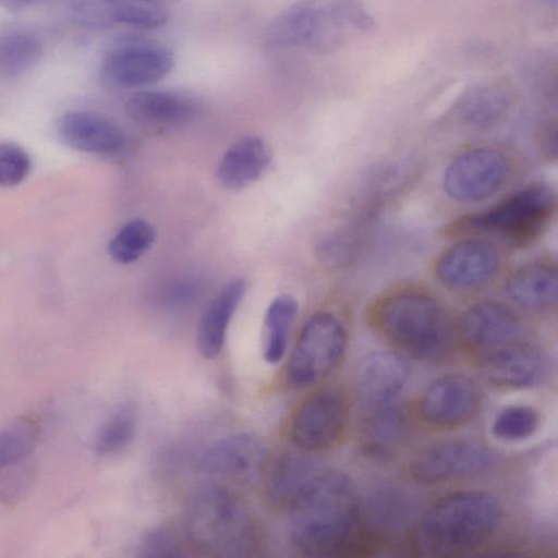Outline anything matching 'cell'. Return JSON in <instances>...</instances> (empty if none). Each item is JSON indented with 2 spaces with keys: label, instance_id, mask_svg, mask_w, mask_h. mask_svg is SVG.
Here are the masks:
<instances>
[{
  "label": "cell",
  "instance_id": "1",
  "mask_svg": "<svg viewBox=\"0 0 558 558\" xmlns=\"http://www.w3.org/2000/svg\"><path fill=\"white\" fill-rule=\"evenodd\" d=\"M293 546L311 557L350 555L359 533L360 498L343 473H315L287 507Z\"/></svg>",
  "mask_w": 558,
  "mask_h": 558
},
{
  "label": "cell",
  "instance_id": "13",
  "mask_svg": "<svg viewBox=\"0 0 558 558\" xmlns=\"http://www.w3.org/2000/svg\"><path fill=\"white\" fill-rule=\"evenodd\" d=\"M482 392L471 377L446 375L432 383L418 402V414L428 425L451 428L463 425L478 411Z\"/></svg>",
  "mask_w": 558,
  "mask_h": 558
},
{
  "label": "cell",
  "instance_id": "29",
  "mask_svg": "<svg viewBox=\"0 0 558 558\" xmlns=\"http://www.w3.org/2000/svg\"><path fill=\"white\" fill-rule=\"evenodd\" d=\"M111 23L153 29L169 19L167 7L158 0H102Z\"/></svg>",
  "mask_w": 558,
  "mask_h": 558
},
{
  "label": "cell",
  "instance_id": "18",
  "mask_svg": "<svg viewBox=\"0 0 558 558\" xmlns=\"http://www.w3.org/2000/svg\"><path fill=\"white\" fill-rule=\"evenodd\" d=\"M124 109L126 116L136 123L169 128L194 120L201 106L195 98L182 93L143 89L128 98Z\"/></svg>",
  "mask_w": 558,
  "mask_h": 558
},
{
  "label": "cell",
  "instance_id": "20",
  "mask_svg": "<svg viewBox=\"0 0 558 558\" xmlns=\"http://www.w3.org/2000/svg\"><path fill=\"white\" fill-rule=\"evenodd\" d=\"M504 289L506 295L522 308L549 310L557 302L556 265L544 259L526 263L509 274Z\"/></svg>",
  "mask_w": 558,
  "mask_h": 558
},
{
  "label": "cell",
  "instance_id": "14",
  "mask_svg": "<svg viewBox=\"0 0 558 558\" xmlns=\"http://www.w3.org/2000/svg\"><path fill=\"white\" fill-rule=\"evenodd\" d=\"M264 441L251 433L222 437L199 457L198 469L207 475L233 481H248L258 475L266 462Z\"/></svg>",
  "mask_w": 558,
  "mask_h": 558
},
{
  "label": "cell",
  "instance_id": "23",
  "mask_svg": "<svg viewBox=\"0 0 558 558\" xmlns=\"http://www.w3.org/2000/svg\"><path fill=\"white\" fill-rule=\"evenodd\" d=\"M245 290V281L234 279L207 306L196 335L197 348L204 357L215 359L220 354L231 319L244 298Z\"/></svg>",
  "mask_w": 558,
  "mask_h": 558
},
{
  "label": "cell",
  "instance_id": "28",
  "mask_svg": "<svg viewBox=\"0 0 558 558\" xmlns=\"http://www.w3.org/2000/svg\"><path fill=\"white\" fill-rule=\"evenodd\" d=\"M137 426V411L133 403L120 404L104 422L95 441L101 457L122 453L133 441Z\"/></svg>",
  "mask_w": 558,
  "mask_h": 558
},
{
  "label": "cell",
  "instance_id": "32",
  "mask_svg": "<svg viewBox=\"0 0 558 558\" xmlns=\"http://www.w3.org/2000/svg\"><path fill=\"white\" fill-rule=\"evenodd\" d=\"M39 438V424L31 417L19 418L0 429V466L28 460Z\"/></svg>",
  "mask_w": 558,
  "mask_h": 558
},
{
  "label": "cell",
  "instance_id": "25",
  "mask_svg": "<svg viewBox=\"0 0 558 558\" xmlns=\"http://www.w3.org/2000/svg\"><path fill=\"white\" fill-rule=\"evenodd\" d=\"M411 501L396 487L380 486L360 500V523L372 536L391 533L407 523L411 513Z\"/></svg>",
  "mask_w": 558,
  "mask_h": 558
},
{
  "label": "cell",
  "instance_id": "5",
  "mask_svg": "<svg viewBox=\"0 0 558 558\" xmlns=\"http://www.w3.org/2000/svg\"><path fill=\"white\" fill-rule=\"evenodd\" d=\"M184 529L190 543L209 556L248 557L259 545L246 507L232 492L216 484L198 487L190 496Z\"/></svg>",
  "mask_w": 558,
  "mask_h": 558
},
{
  "label": "cell",
  "instance_id": "11",
  "mask_svg": "<svg viewBox=\"0 0 558 558\" xmlns=\"http://www.w3.org/2000/svg\"><path fill=\"white\" fill-rule=\"evenodd\" d=\"M497 460L492 450L476 441L448 440L417 452L410 473L420 483L438 484L481 475L492 470Z\"/></svg>",
  "mask_w": 558,
  "mask_h": 558
},
{
  "label": "cell",
  "instance_id": "12",
  "mask_svg": "<svg viewBox=\"0 0 558 558\" xmlns=\"http://www.w3.org/2000/svg\"><path fill=\"white\" fill-rule=\"evenodd\" d=\"M498 247L486 239L468 238L444 251L435 263V276L446 288L470 290L489 282L498 272Z\"/></svg>",
  "mask_w": 558,
  "mask_h": 558
},
{
  "label": "cell",
  "instance_id": "3",
  "mask_svg": "<svg viewBox=\"0 0 558 558\" xmlns=\"http://www.w3.org/2000/svg\"><path fill=\"white\" fill-rule=\"evenodd\" d=\"M499 500L487 492L451 494L433 504L415 531L416 550L424 557L463 556L484 545L501 520Z\"/></svg>",
  "mask_w": 558,
  "mask_h": 558
},
{
  "label": "cell",
  "instance_id": "31",
  "mask_svg": "<svg viewBox=\"0 0 558 558\" xmlns=\"http://www.w3.org/2000/svg\"><path fill=\"white\" fill-rule=\"evenodd\" d=\"M40 41L26 33H12L0 39V70L10 75L32 70L41 59Z\"/></svg>",
  "mask_w": 558,
  "mask_h": 558
},
{
  "label": "cell",
  "instance_id": "10",
  "mask_svg": "<svg viewBox=\"0 0 558 558\" xmlns=\"http://www.w3.org/2000/svg\"><path fill=\"white\" fill-rule=\"evenodd\" d=\"M174 62V54L166 45L134 38L120 43L106 54L101 76L119 88L146 87L165 78Z\"/></svg>",
  "mask_w": 558,
  "mask_h": 558
},
{
  "label": "cell",
  "instance_id": "30",
  "mask_svg": "<svg viewBox=\"0 0 558 558\" xmlns=\"http://www.w3.org/2000/svg\"><path fill=\"white\" fill-rule=\"evenodd\" d=\"M156 230L142 219L124 223L108 244L110 257L119 264H130L143 256L154 244Z\"/></svg>",
  "mask_w": 558,
  "mask_h": 558
},
{
  "label": "cell",
  "instance_id": "7",
  "mask_svg": "<svg viewBox=\"0 0 558 558\" xmlns=\"http://www.w3.org/2000/svg\"><path fill=\"white\" fill-rule=\"evenodd\" d=\"M348 333L340 318L318 312L303 325L288 363L289 381L307 387L328 376L340 363Z\"/></svg>",
  "mask_w": 558,
  "mask_h": 558
},
{
  "label": "cell",
  "instance_id": "36",
  "mask_svg": "<svg viewBox=\"0 0 558 558\" xmlns=\"http://www.w3.org/2000/svg\"><path fill=\"white\" fill-rule=\"evenodd\" d=\"M33 480L28 460L0 466V501L12 502L22 497Z\"/></svg>",
  "mask_w": 558,
  "mask_h": 558
},
{
  "label": "cell",
  "instance_id": "8",
  "mask_svg": "<svg viewBox=\"0 0 558 558\" xmlns=\"http://www.w3.org/2000/svg\"><path fill=\"white\" fill-rule=\"evenodd\" d=\"M512 172L509 156L495 146H476L454 156L444 170L446 195L461 204L486 201L498 194Z\"/></svg>",
  "mask_w": 558,
  "mask_h": 558
},
{
  "label": "cell",
  "instance_id": "37",
  "mask_svg": "<svg viewBox=\"0 0 558 558\" xmlns=\"http://www.w3.org/2000/svg\"><path fill=\"white\" fill-rule=\"evenodd\" d=\"M36 0H0V7L9 11H20L29 7Z\"/></svg>",
  "mask_w": 558,
  "mask_h": 558
},
{
  "label": "cell",
  "instance_id": "22",
  "mask_svg": "<svg viewBox=\"0 0 558 558\" xmlns=\"http://www.w3.org/2000/svg\"><path fill=\"white\" fill-rule=\"evenodd\" d=\"M408 437V420L404 412L388 403L375 407L361 430V448L364 454L377 461H388L400 451Z\"/></svg>",
  "mask_w": 558,
  "mask_h": 558
},
{
  "label": "cell",
  "instance_id": "26",
  "mask_svg": "<svg viewBox=\"0 0 558 558\" xmlns=\"http://www.w3.org/2000/svg\"><path fill=\"white\" fill-rule=\"evenodd\" d=\"M314 474L307 458L299 453H283L274 463L267 477L266 495L269 501L278 507H288Z\"/></svg>",
  "mask_w": 558,
  "mask_h": 558
},
{
  "label": "cell",
  "instance_id": "2",
  "mask_svg": "<svg viewBox=\"0 0 558 558\" xmlns=\"http://www.w3.org/2000/svg\"><path fill=\"white\" fill-rule=\"evenodd\" d=\"M374 28V16L362 0H296L269 23L265 43L326 54Z\"/></svg>",
  "mask_w": 558,
  "mask_h": 558
},
{
  "label": "cell",
  "instance_id": "21",
  "mask_svg": "<svg viewBox=\"0 0 558 558\" xmlns=\"http://www.w3.org/2000/svg\"><path fill=\"white\" fill-rule=\"evenodd\" d=\"M270 162L271 151L265 141L246 136L225 151L217 167V178L222 186L240 190L258 180Z\"/></svg>",
  "mask_w": 558,
  "mask_h": 558
},
{
  "label": "cell",
  "instance_id": "19",
  "mask_svg": "<svg viewBox=\"0 0 558 558\" xmlns=\"http://www.w3.org/2000/svg\"><path fill=\"white\" fill-rule=\"evenodd\" d=\"M409 378L407 362L396 352L379 350L369 353L357 371V391L368 405L388 403Z\"/></svg>",
  "mask_w": 558,
  "mask_h": 558
},
{
  "label": "cell",
  "instance_id": "16",
  "mask_svg": "<svg viewBox=\"0 0 558 558\" xmlns=\"http://www.w3.org/2000/svg\"><path fill=\"white\" fill-rule=\"evenodd\" d=\"M481 371L486 380L496 386L526 388L542 381L547 361L537 348L514 341L484 352Z\"/></svg>",
  "mask_w": 558,
  "mask_h": 558
},
{
  "label": "cell",
  "instance_id": "35",
  "mask_svg": "<svg viewBox=\"0 0 558 558\" xmlns=\"http://www.w3.org/2000/svg\"><path fill=\"white\" fill-rule=\"evenodd\" d=\"M137 555L148 558L182 557L184 547L177 534L168 529H155L147 532L137 545Z\"/></svg>",
  "mask_w": 558,
  "mask_h": 558
},
{
  "label": "cell",
  "instance_id": "4",
  "mask_svg": "<svg viewBox=\"0 0 558 558\" xmlns=\"http://www.w3.org/2000/svg\"><path fill=\"white\" fill-rule=\"evenodd\" d=\"M372 319L386 339L417 360H441L452 348V322L426 291L400 289L384 295L374 305Z\"/></svg>",
  "mask_w": 558,
  "mask_h": 558
},
{
  "label": "cell",
  "instance_id": "24",
  "mask_svg": "<svg viewBox=\"0 0 558 558\" xmlns=\"http://www.w3.org/2000/svg\"><path fill=\"white\" fill-rule=\"evenodd\" d=\"M511 106L509 93L492 83L476 84L458 99L453 113L456 119L472 129H488L498 124Z\"/></svg>",
  "mask_w": 558,
  "mask_h": 558
},
{
  "label": "cell",
  "instance_id": "34",
  "mask_svg": "<svg viewBox=\"0 0 558 558\" xmlns=\"http://www.w3.org/2000/svg\"><path fill=\"white\" fill-rule=\"evenodd\" d=\"M31 158L19 145L0 143V186L12 187L25 180Z\"/></svg>",
  "mask_w": 558,
  "mask_h": 558
},
{
  "label": "cell",
  "instance_id": "27",
  "mask_svg": "<svg viewBox=\"0 0 558 558\" xmlns=\"http://www.w3.org/2000/svg\"><path fill=\"white\" fill-rule=\"evenodd\" d=\"M298 308V302L290 295H280L269 304L265 314L263 349L269 364H277L284 356Z\"/></svg>",
  "mask_w": 558,
  "mask_h": 558
},
{
  "label": "cell",
  "instance_id": "6",
  "mask_svg": "<svg viewBox=\"0 0 558 558\" xmlns=\"http://www.w3.org/2000/svg\"><path fill=\"white\" fill-rule=\"evenodd\" d=\"M556 210V196L543 184L526 186L495 206L452 221L446 233L494 234L515 247H526L546 231Z\"/></svg>",
  "mask_w": 558,
  "mask_h": 558
},
{
  "label": "cell",
  "instance_id": "17",
  "mask_svg": "<svg viewBox=\"0 0 558 558\" xmlns=\"http://www.w3.org/2000/svg\"><path fill=\"white\" fill-rule=\"evenodd\" d=\"M60 140L69 147L93 154H112L125 144V133L116 122L94 112L69 111L56 124Z\"/></svg>",
  "mask_w": 558,
  "mask_h": 558
},
{
  "label": "cell",
  "instance_id": "9",
  "mask_svg": "<svg viewBox=\"0 0 558 558\" xmlns=\"http://www.w3.org/2000/svg\"><path fill=\"white\" fill-rule=\"evenodd\" d=\"M348 401L336 387H325L308 396L294 412L290 437L303 452H319L336 445L348 422Z\"/></svg>",
  "mask_w": 558,
  "mask_h": 558
},
{
  "label": "cell",
  "instance_id": "33",
  "mask_svg": "<svg viewBox=\"0 0 558 558\" xmlns=\"http://www.w3.org/2000/svg\"><path fill=\"white\" fill-rule=\"evenodd\" d=\"M539 425L537 411L529 405H510L500 410L493 421L492 432L505 441L531 437Z\"/></svg>",
  "mask_w": 558,
  "mask_h": 558
},
{
  "label": "cell",
  "instance_id": "15",
  "mask_svg": "<svg viewBox=\"0 0 558 558\" xmlns=\"http://www.w3.org/2000/svg\"><path fill=\"white\" fill-rule=\"evenodd\" d=\"M456 330L465 345L487 352L517 341L521 320L509 306L486 300L468 307Z\"/></svg>",
  "mask_w": 558,
  "mask_h": 558
}]
</instances>
